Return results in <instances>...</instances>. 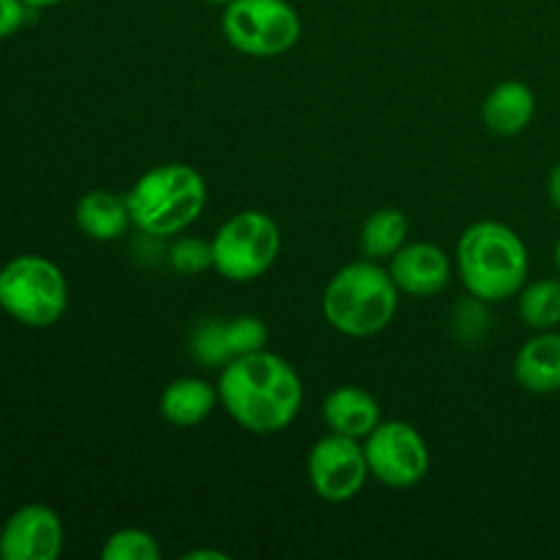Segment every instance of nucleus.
<instances>
[{
    "label": "nucleus",
    "mask_w": 560,
    "mask_h": 560,
    "mask_svg": "<svg viewBox=\"0 0 560 560\" xmlns=\"http://www.w3.org/2000/svg\"><path fill=\"white\" fill-rule=\"evenodd\" d=\"M217 388L230 419L255 435L288 430L304 405L299 372L266 348L230 361L219 375Z\"/></svg>",
    "instance_id": "obj_1"
},
{
    "label": "nucleus",
    "mask_w": 560,
    "mask_h": 560,
    "mask_svg": "<svg viewBox=\"0 0 560 560\" xmlns=\"http://www.w3.org/2000/svg\"><path fill=\"white\" fill-rule=\"evenodd\" d=\"M457 266L468 293L476 301L495 304L525 288L528 249L509 224L485 219L470 224L459 238Z\"/></svg>",
    "instance_id": "obj_2"
},
{
    "label": "nucleus",
    "mask_w": 560,
    "mask_h": 560,
    "mask_svg": "<svg viewBox=\"0 0 560 560\" xmlns=\"http://www.w3.org/2000/svg\"><path fill=\"white\" fill-rule=\"evenodd\" d=\"M399 288L375 260H355L339 268L323 293L326 320L353 339L375 337L397 315Z\"/></svg>",
    "instance_id": "obj_3"
},
{
    "label": "nucleus",
    "mask_w": 560,
    "mask_h": 560,
    "mask_svg": "<svg viewBox=\"0 0 560 560\" xmlns=\"http://www.w3.org/2000/svg\"><path fill=\"white\" fill-rule=\"evenodd\" d=\"M206 197V180L195 167L162 164L137 178L126 202L137 230L153 238H170L200 217Z\"/></svg>",
    "instance_id": "obj_4"
},
{
    "label": "nucleus",
    "mask_w": 560,
    "mask_h": 560,
    "mask_svg": "<svg viewBox=\"0 0 560 560\" xmlns=\"http://www.w3.org/2000/svg\"><path fill=\"white\" fill-rule=\"evenodd\" d=\"M66 306L69 284L63 271L47 257L20 255L0 268V310L22 326H55Z\"/></svg>",
    "instance_id": "obj_5"
},
{
    "label": "nucleus",
    "mask_w": 560,
    "mask_h": 560,
    "mask_svg": "<svg viewBox=\"0 0 560 560\" xmlns=\"http://www.w3.org/2000/svg\"><path fill=\"white\" fill-rule=\"evenodd\" d=\"M213 268L230 282H252L277 262L282 233L268 213L241 211L211 241Z\"/></svg>",
    "instance_id": "obj_6"
},
{
    "label": "nucleus",
    "mask_w": 560,
    "mask_h": 560,
    "mask_svg": "<svg viewBox=\"0 0 560 560\" xmlns=\"http://www.w3.org/2000/svg\"><path fill=\"white\" fill-rule=\"evenodd\" d=\"M222 31L238 52L277 58L299 44L301 16L288 0H233L224 5Z\"/></svg>",
    "instance_id": "obj_7"
},
{
    "label": "nucleus",
    "mask_w": 560,
    "mask_h": 560,
    "mask_svg": "<svg viewBox=\"0 0 560 560\" xmlns=\"http://www.w3.org/2000/svg\"><path fill=\"white\" fill-rule=\"evenodd\" d=\"M364 454L370 474L394 490L419 485L430 470V448L408 421H381L364 438Z\"/></svg>",
    "instance_id": "obj_8"
},
{
    "label": "nucleus",
    "mask_w": 560,
    "mask_h": 560,
    "mask_svg": "<svg viewBox=\"0 0 560 560\" xmlns=\"http://www.w3.org/2000/svg\"><path fill=\"white\" fill-rule=\"evenodd\" d=\"M306 474L317 498L328 503H348L364 490L370 463L355 438L331 432L312 446Z\"/></svg>",
    "instance_id": "obj_9"
},
{
    "label": "nucleus",
    "mask_w": 560,
    "mask_h": 560,
    "mask_svg": "<svg viewBox=\"0 0 560 560\" xmlns=\"http://www.w3.org/2000/svg\"><path fill=\"white\" fill-rule=\"evenodd\" d=\"M63 523L44 503H27L5 520L0 530L3 560H55L63 550Z\"/></svg>",
    "instance_id": "obj_10"
},
{
    "label": "nucleus",
    "mask_w": 560,
    "mask_h": 560,
    "mask_svg": "<svg viewBox=\"0 0 560 560\" xmlns=\"http://www.w3.org/2000/svg\"><path fill=\"white\" fill-rule=\"evenodd\" d=\"M392 279L402 293L427 299L441 293L452 279V260L435 244H408L392 257Z\"/></svg>",
    "instance_id": "obj_11"
},
{
    "label": "nucleus",
    "mask_w": 560,
    "mask_h": 560,
    "mask_svg": "<svg viewBox=\"0 0 560 560\" xmlns=\"http://www.w3.org/2000/svg\"><path fill=\"white\" fill-rule=\"evenodd\" d=\"M514 381L530 394L560 392V334L539 331L517 350Z\"/></svg>",
    "instance_id": "obj_12"
},
{
    "label": "nucleus",
    "mask_w": 560,
    "mask_h": 560,
    "mask_svg": "<svg viewBox=\"0 0 560 560\" xmlns=\"http://www.w3.org/2000/svg\"><path fill=\"white\" fill-rule=\"evenodd\" d=\"M323 419L328 430L361 441L381 424V408L370 392L359 386H339L323 402Z\"/></svg>",
    "instance_id": "obj_13"
},
{
    "label": "nucleus",
    "mask_w": 560,
    "mask_h": 560,
    "mask_svg": "<svg viewBox=\"0 0 560 560\" xmlns=\"http://www.w3.org/2000/svg\"><path fill=\"white\" fill-rule=\"evenodd\" d=\"M536 115V96L525 82L506 80L490 91L481 107V118H485L487 129L492 135L514 137L530 126Z\"/></svg>",
    "instance_id": "obj_14"
},
{
    "label": "nucleus",
    "mask_w": 560,
    "mask_h": 560,
    "mask_svg": "<svg viewBox=\"0 0 560 560\" xmlns=\"http://www.w3.org/2000/svg\"><path fill=\"white\" fill-rule=\"evenodd\" d=\"M219 402V388L200 377H180L162 392L159 410L173 427H197L213 413Z\"/></svg>",
    "instance_id": "obj_15"
},
{
    "label": "nucleus",
    "mask_w": 560,
    "mask_h": 560,
    "mask_svg": "<svg viewBox=\"0 0 560 560\" xmlns=\"http://www.w3.org/2000/svg\"><path fill=\"white\" fill-rule=\"evenodd\" d=\"M74 222L88 238L93 241H118L124 238L126 230L131 224L129 202L126 195H113V191H88L80 202H77Z\"/></svg>",
    "instance_id": "obj_16"
},
{
    "label": "nucleus",
    "mask_w": 560,
    "mask_h": 560,
    "mask_svg": "<svg viewBox=\"0 0 560 560\" xmlns=\"http://www.w3.org/2000/svg\"><path fill=\"white\" fill-rule=\"evenodd\" d=\"M408 230L410 222L402 211H397V208H381V211L370 213V219L361 228V252L370 260L394 257L405 246Z\"/></svg>",
    "instance_id": "obj_17"
},
{
    "label": "nucleus",
    "mask_w": 560,
    "mask_h": 560,
    "mask_svg": "<svg viewBox=\"0 0 560 560\" xmlns=\"http://www.w3.org/2000/svg\"><path fill=\"white\" fill-rule=\"evenodd\" d=\"M520 317L536 331L560 326V279H536L520 290Z\"/></svg>",
    "instance_id": "obj_18"
},
{
    "label": "nucleus",
    "mask_w": 560,
    "mask_h": 560,
    "mask_svg": "<svg viewBox=\"0 0 560 560\" xmlns=\"http://www.w3.org/2000/svg\"><path fill=\"white\" fill-rule=\"evenodd\" d=\"M191 355L208 370H224L235 359L233 345L228 339V323L202 320L191 334Z\"/></svg>",
    "instance_id": "obj_19"
},
{
    "label": "nucleus",
    "mask_w": 560,
    "mask_h": 560,
    "mask_svg": "<svg viewBox=\"0 0 560 560\" xmlns=\"http://www.w3.org/2000/svg\"><path fill=\"white\" fill-rule=\"evenodd\" d=\"M104 560H159L162 558V547L156 545L148 530L140 528H120L115 530L102 547Z\"/></svg>",
    "instance_id": "obj_20"
},
{
    "label": "nucleus",
    "mask_w": 560,
    "mask_h": 560,
    "mask_svg": "<svg viewBox=\"0 0 560 560\" xmlns=\"http://www.w3.org/2000/svg\"><path fill=\"white\" fill-rule=\"evenodd\" d=\"M167 262L178 273L191 277V273H202L208 268H213V249L202 238H178L170 246Z\"/></svg>",
    "instance_id": "obj_21"
},
{
    "label": "nucleus",
    "mask_w": 560,
    "mask_h": 560,
    "mask_svg": "<svg viewBox=\"0 0 560 560\" xmlns=\"http://www.w3.org/2000/svg\"><path fill=\"white\" fill-rule=\"evenodd\" d=\"M228 339H230V345H233L235 359H238V355L257 353V350L266 348L268 328L260 317L241 315V317H233V320L228 323Z\"/></svg>",
    "instance_id": "obj_22"
},
{
    "label": "nucleus",
    "mask_w": 560,
    "mask_h": 560,
    "mask_svg": "<svg viewBox=\"0 0 560 560\" xmlns=\"http://www.w3.org/2000/svg\"><path fill=\"white\" fill-rule=\"evenodd\" d=\"M36 9L25 3V0H0V38H9L25 25Z\"/></svg>",
    "instance_id": "obj_23"
},
{
    "label": "nucleus",
    "mask_w": 560,
    "mask_h": 560,
    "mask_svg": "<svg viewBox=\"0 0 560 560\" xmlns=\"http://www.w3.org/2000/svg\"><path fill=\"white\" fill-rule=\"evenodd\" d=\"M547 191H550V200L556 206V211L560 213V162L552 167L550 180H547Z\"/></svg>",
    "instance_id": "obj_24"
},
{
    "label": "nucleus",
    "mask_w": 560,
    "mask_h": 560,
    "mask_svg": "<svg viewBox=\"0 0 560 560\" xmlns=\"http://www.w3.org/2000/svg\"><path fill=\"white\" fill-rule=\"evenodd\" d=\"M31 9H49V5H58V3H66V0H25Z\"/></svg>",
    "instance_id": "obj_25"
},
{
    "label": "nucleus",
    "mask_w": 560,
    "mask_h": 560,
    "mask_svg": "<svg viewBox=\"0 0 560 560\" xmlns=\"http://www.w3.org/2000/svg\"><path fill=\"white\" fill-rule=\"evenodd\" d=\"M195 558H217V560H222L224 556H222V552H200V550H195V552H189V556H186V560H195Z\"/></svg>",
    "instance_id": "obj_26"
},
{
    "label": "nucleus",
    "mask_w": 560,
    "mask_h": 560,
    "mask_svg": "<svg viewBox=\"0 0 560 560\" xmlns=\"http://www.w3.org/2000/svg\"><path fill=\"white\" fill-rule=\"evenodd\" d=\"M556 268H558V273H560V238H558V244H556Z\"/></svg>",
    "instance_id": "obj_27"
},
{
    "label": "nucleus",
    "mask_w": 560,
    "mask_h": 560,
    "mask_svg": "<svg viewBox=\"0 0 560 560\" xmlns=\"http://www.w3.org/2000/svg\"><path fill=\"white\" fill-rule=\"evenodd\" d=\"M208 3H217V5H228V3H233V0H208Z\"/></svg>",
    "instance_id": "obj_28"
}]
</instances>
